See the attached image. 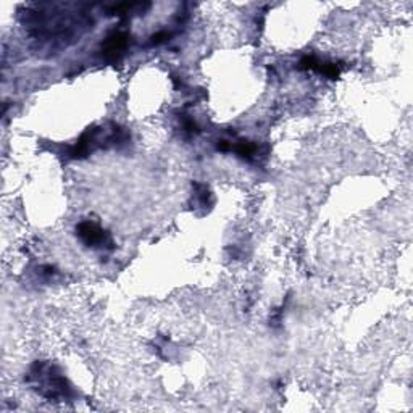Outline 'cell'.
Returning a JSON list of instances; mask_svg holds the SVG:
<instances>
[{"label":"cell","mask_w":413,"mask_h":413,"mask_svg":"<svg viewBox=\"0 0 413 413\" xmlns=\"http://www.w3.org/2000/svg\"><path fill=\"white\" fill-rule=\"evenodd\" d=\"M38 379L41 392L49 399H66L70 394V386L66 384V379L60 373L50 367V365H38L36 373L33 375Z\"/></svg>","instance_id":"1"},{"label":"cell","mask_w":413,"mask_h":413,"mask_svg":"<svg viewBox=\"0 0 413 413\" xmlns=\"http://www.w3.org/2000/svg\"><path fill=\"white\" fill-rule=\"evenodd\" d=\"M76 231L78 236L82 239V242L89 245V247H106V245H112V240H110L108 234L94 223H81Z\"/></svg>","instance_id":"2"},{"label":"cell","mask_w":413,"mask_h":413,"mask_svg":"<svg viewBox=\"0 0 413 413\" xmlns=\"http://www.w3.org/2000/svg\"><path fill=\"white\" fill-rule=\"evenodd\" d=\"M126 45H128V36L123 34V33H115L113 36H110V38L106 41L103 52H106V55L117 57V55L122 54L124 49H126Z\"/></svg>","instance_id":"3"}]
</instances>
